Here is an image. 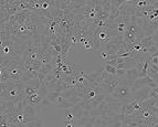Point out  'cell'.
I'll use <instances>...</instances> for the list:
<instances>
[{
	"instance_id": "cell-1",
	"label": "cell",
	"mask_w": 158,
	"mask_h": 127,
	"mask_svg": "<svg viewBox=\"0 0 158 127\" xmlns=\"http://www.w3.org/2000/svg\"><path fill=\"white\" fill-rule=\"evenodd\" d=\"M129 86H131V84H129L124 77H122V78H121V84L114 90V92L111 95H112L113 98H115V100H117V101H121V102H122V101L129 100V98H132V92H131V87Z\"/></svg>"
},
{
	"instance_id": "cell-2",
	"label": "cell",
	"mask_w": 158,
	"mask_h": 127,
	"mask_svg": "<svg viewBox=\"0 0 158 127\" xmlns=\"http://www.w3.org/2000/svg\"><path fill=\"white\" fill-rule=\"evenodd\" d=\"M140 44L146 48V49H148L150 46H157V31L154 33V36H145V38H142V40H140Z\"/></svg>"
},
{
	"instance_id": "cell-3",
	"label": "cell",
	"mask_w": 158,
	"mask_h": 127,
	"mask_svg": "<svg viewBox=\"0 0 158 127\" xmlns=\"http://www.w3.org/2000/svg\"><path fill=\"white\" fill-rule=\"evenodd\" d=\"M54 105L56 106V107H59V108H62V109H69L71 108L73 105V103H71L70 101L68 100V98H65V97H63L62 95H60L58 98H56V101L54 102Z\"/></svg>"
},
{
	"instance_id": "cell-4",
	"label": "cell",
	"mask_w": 158,
	"mask_h": 127,
	"mask_svg": "<svg viewBox=\"0 0 158 127\" xmlns=\"http://www.w3.org/2000/svg\"><path fill=\"white\" fill-rule=\"evenodd\" d=\"M124 78L126 80L129 84H132L133 82H135L137 78H138V70L136 68H131L126 70V73H125V76Z\"/></svg>"
},
{
	"instance_id": "cell-5",
	"label": "cell",
	"mask_w": 158,
	"mask_h": 127,
	"mask_svg": "<svg viewBox=\"0 0 158 127\" xmlns=\"http://www.w3.org/2000/svg\"><path fill=\"white\" fill-rule=\"evenodd\" d=\"M8 76L10 78H12L14 81H21L24 76V73L17 68H10V70H8Z\"/></svg>"
},
{
	"instance_id": "cell-6",
	"label": "cell",
	"mask_w": 158,
	"mask_h": 127,
	"mask_svg": "<svg viewBox=\"0 0 158 127\" xmlns=\"http://www.w3.org/2000/svg\"><path fill=\"white\" fill-rule=\"evenodd\" d=\"M43 98H44V96L42 95L40 92H38V93L34 94V95L28 96V102H29V104L30 105L36 106V105L41 104V102L43 101Z\"/></svg>"
},
{
	"instance_id": "cell-7",
	"label": "cell",
	"mask_w": 158,
	"mask_h": 127,
	"mask_svg": "<svg viewBox=\"0 0 158 127\" xmlns=\"http://www.w3.org/2000/svg\"><path fill=\"white\" fill-rule=\"evenodd\" d=\"M104 71L111 74V75H113V76L116 75V68H114L112 65H109V64H104Z\"/></svg>"
},
{
	"instance_id": "cell-8",
	"label": "cell",
	"mask_w": 158,
	"mask_h": 127,
	"mask_svg": "<svg viewBox=\"0 0 158 127\" xmlns=\"http://www.w3.org/2000/svg\"><path fill=\"white\" fill-rule=\"evenodd\" d=\"M38 92H39V91H38V88L31 86V85H29V86H27L26 88H24V93L27 94V97H28V96L34 95V94H36Z\"/></svg>"
},
{
	"instance_id": "cell-9",
	"label": "cell",
	"mask_w": 158,
	"mask_h": 127,
	"mask_svg": "<svg viewBox=\"0 0 158 127\" xmlns=\"http://www.w3.org/2000/svg\"><path fill=\"white\" fill-rule=\"evenodd\" d=\"M134 4V6L135 7H137V8H139V9H145L146 7H148L149 4H150V1H134L133 2Z\"/></svg>"
},
{
	"instance_id": "cell-10",
	"label": "cell",
	"mask_w": 158,
	"mask_h": 127,
	"mask_svg": "<svg viewBox=\"0 0 158 127\" xmlns=\"http://www.w3.org/2000/svg\"><path fill=\"white\" fill-rule=\"evenodd\" d=\"M94 50V46L92 44V42H85V43H83V46H82V51H84V52H92V51Z\"/></svg>"
},
{
	"instance_id": "cell-11",
	"label": "cell",
	"mask_w": 158,
	"mask_h": 127,
	"mask_svg": "<svg viewBox=\"0 0 158 127\" xmlns=\"http://www.w3.org/2000/svg\"><path fill=\"white\" fill-rule=\"evenodd\" d=\"M65 121H66V124H74V122H75V117H74L73 113L68 112L66 116H65Z\"/></svg>"
},
{
	"instance_id": "cell-12",
	"label": "cell",
	"mask_w": 158,
	"mask_h": 127,
	"mask_svg": "<svg viewBox=\"0 0 158 127\" xmlns=\"http://www.w3.org/2000/svg\"><path fill=\"white\" fill-rule=\"evenodd\" d=\"M125 73H126V70H124V68H116V75L115 76L118 77V78H122V77L125 76Z\"/></svg>"
},
{
	"instance_id": "cell-13",
	"label": "cell",
	"mask_w": 158,
	"mask_h": 127,
	"mask_svg": "<svg viewBox=\"0 0 158 127\" xmlns=\"http://www.w3.org/2000/svg\"><path fill=\"white\" fill-rule=\"evenodd\" d=\"M19 93H20V91H19V88H18V87H16V88H12L11 91H9V96H11V97H14V96L19 95Z\"/></svg>"
},
{
	"instance_id": "cell-14",
	"label": "cell",
	"mask_w": 158,
	"mask_h": 127,
	"mask_svg": "<svg viewBox=\"0 0 158 127\" xmlns=\"http://www.w3.org/2000/svg\"><path fill=\"white\" fill-rule=\"evenodd\" d=\"M109 53H107V52H102V53H101V58H102V59H103V61L104 60H106V58H107V56H109Z\"/></svg>"
},
{
	"instance_id": "cell-15",
	"label": "cell",
	"mask_w": 158,
	"mask_h": 127,
	"mask_svg": "<svg viewBox=\"0 0 158 127\" xmlns=\"http://www.w3.org/2000/svg\"><path fill=\"white\" fill-rule=\"evenodd\" d=\"M4 52H5V53H9L10 46H4Z\"/></svg>"
},
{
	"instance_id": "cell-16",
	"label": "cell",
	"mask_w": 158,
	"mask_h": 127,
	"mask_svg": "<svg viewBox=\"0 0 158 127\" xmlns=\"http://www.w3.org/2000/svg\"><path fill=\"white\" fill-rule=\"evenodd\" d=\"M143 116H144V117H148V116H149V113H148V112H145V113L143 114Z\"/></svg>"
},
{
	"instance_id": "cell-17",
	"label": "cell",
	"mask_w": 158,
	"mask_h": 127,
	"mask_svg": "<svg viewBox=\"0 0 158 127\" xmlns=\"http://www.w3.org/2000/svg\"><path fill=\"white\" fill-rule=\"evenodd\" d=\"M66 127H74V124H66Z\"/></svg>"
},
{
	"instance_id": "cell-18",
	"label": "cell",
	"mask_w": 158,
	"mask_h": 127,
	"mask_svg": "<svg viewBox=\"0 0 158 127\" xmlns=\"http://www.w3.org/2000/svg\"><path fill=\"white\" fill-rule=\"evenodd\" d=\"M2 92H4V88H2V87H1V85H0V95L2 94Z\"/></svg>"
},
{
	"instance_id": "cell-19",
	"label": "cell",
	"mask_w": 158,
	"mask_h": 127,
	"mask_svg": "<svg viewBox=\"0 0 158 127\" xmlns=\"http://www.w3.org/2000/svg\"><path fill=\"white\" fill-rule=\"evenodd\" d=\"M1 43H2V41H1V40H0V44H1Z\"/></svg>"
}]
</instances>
